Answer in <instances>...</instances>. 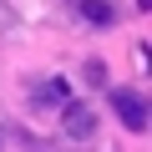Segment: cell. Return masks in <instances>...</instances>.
Wrapping results in <instances>:
<instances>
[{
	"label": "cell",
	"instance_id": "1",
	"mask_svg": "<svg viewBox=\"0 0 152 152\" xmlns=\"http://www.w3.org/2000/svg\"><path fill=\"white\" fill-rule=\"evenodd\" d=\"M112 107H117V117H122L127 132H147V102H142V91L117 86V91H112Z\"/></svg>",
	"mask_w": 152,
	"mask_h": 152
},
{
	"label": "cell",
	"instance_id": "2",
	"mask_svg": "<svg viewBox=\"0 0 152 152\" xmlns=\"http://www.w3.org/2000/svg\"><path fill=\"white\" fill-rule=\"evenodd\" d=\"M61 132H66L71 142H86V137L96 132V112H91V107H76V102H66V112H61Z\"/></svg>",
	"mask_w": 152,
	"mask_h": 152
},
{
	"label": "cell",
	"instance_id": "3",
	"mask_svg": "<svg viewBox=\"0 0 152 152\" xmlns=\"http://www.w3.org/2000/svg\"><path fill=\"white\" fill-rule=\"evenodd\" d=\"M66 102H71V86L61 81V76H51V81L36 91V107H66Z\"/></svg>",
	"mask_w": 152,
	"mask_h": 152
},
{
	"label": "cell",
	"instance_id": "4",
	"mask_svg": "<svg viewBox=\"0 0 152 152\" xmlns=\"http://www.w3.org/2000/svg\"><path fill=\"white\" fill-rule=\"evenodd\" d=\"M81 10H86V20H91V26H112V10L102 5V0H81Z\"/></svg>",
	"mask_w": 152,
	"mask_h": 152
}]
</instances>
